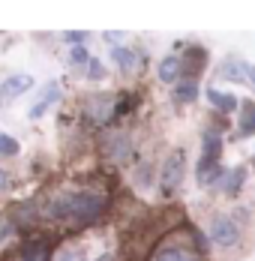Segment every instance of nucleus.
Masks as SVG:
<instances>
[{"instance_id":"20e7f679","label":"nucleus","mask_w":255,"mask_h":261,"mask_svg":"<svg viewBox=\"0 0 255 261\" xmlns=\"http://www.w3.org/2000/svg\"><path fill=\"white\" fill-rule=\"evenodd\" d=\"M237 237H240V228H237L234 219L222 216V213L213 216V222H210V240H213L216 246H234Z\"/></svg>"},{"instance_id":"4be33fe9","label":"nucleus","mask_w":255,"mask_h":261,"mask_svg":"<svg viewBox=\"0 0 255 261\" xmlns=\"http://www.w3.org/2000/svg\"><path fill=\"white\" fill-rule=\"evenodd\" d=\"M3 186H6V174H3V171H0V189H3Z\"/></svg>"},{"instance_id":"9d476101","label":"nucleus","mask_w":255,"mask_h":261,"mask_svg":"<svg viewBox=\"0 0 255 261\" xmlns=\"http://www.w3.org/2000/svg\"><path fill=\"white\" fill-rule=\"evenodd\" d=\"M207 99L216 105V108H222V111H234V108H237V96L222 93V90H216V87H210V90H207Z\"/></svg>"},{"instance_id":"9b49d317","label":"nucleus","mask_w":255,"mask_h":261,"mask_svg":"<svg viewBox=\"0 0 255 261\" xmlns=\"http://www.w3.org/2000/svg\"><path fill=\"white\" fill-rule=\"evenodd\" d=\"M111 108V96H102V99H90V117L93 120H99V123H105L108 120V111Z\"/></svg>"},{"instance_id":"7ed1b4c3","label":"nucleus","mask_w":255,"mask_h":261,"mask_svg":"<svg viewBox=\"0 0 255 261\" xmlns=\"http://www.w3.org/2000/svg\"><path fill=\"white\" fill-rule=\"evenodd\" d=\"M183 168H186V156H183V150H174L171 156L165 159V165H162V186H165V192L171 195V192H177V186L183 183Z\"/></svg>"},{"instance_id":"6e6552de","label":"nucleus","mask_w":255,"mask_h":261,"mask_svg":"<svg viewBox=\"0 0 255 261\" xmlns=\"http://www.w3.org/2000/svg\"><path fill=\"white\" fill-rule=\"evenodd\" d=\"M177 75H180V60L177 57H165L159 63V79H162V84H174Z\"/></svg>"},{"instance_id":"412c9836","label":"nucleus","mask_w":255,"mask_h":261,"mask_svg":"<svg viewBox=\"0 0 255 261\" xmlns=\"http://www.w3.org/2000/svg\"><path fill=\"white\" fill-rule=\"evenodd\" d=\"M102 75H105L102 63H96V60H90V79H102Z\"/></svg>"},{"instance_id":"f257e3e1","label":"nucleus","mask_w":255,"mask_h":261,"mask_svg":"<svg viewBox=\"0 0 255 261\" xmlns=\"http://www.w3.org/2000/svg\"><path fill=\"white\" fill-rule=\"evenodd\" d=\"M102 207H105V198H102L99 192L78 189V192H60V195H54L48 204L42 207V213L48 219H54V222H60V225L75 228V225L93 222L102 213Z\"/></svg>"},{"instance_id":"5701e85b","label":"nucleus","mask_w":255,"mask_h":261,"mask_svg":"<svg viewBox=\"0 0 255 261\" xmlns=\"http://www.w3.org/2000/svg\"><path fill=\"white\" fill-rule=\"evenodd\" d=\"M96 261H111V255H102V258H96Z\"/></svg>"},{"instance_id":"f03ea898","label":"nucleus","mask_w":255,"mask_h":261,"mask_svg":"<svg viewBox=\"0 0 255 261\" xmlns=\"http://www.w3.org/2000/svg\"><path fill=\"white\" fill-rule=\"evenodd\" d=\"M219 153H222V138L219 132L207 129L201 135V162H198V180L210 186L213 180H222L225 171L219 168Z\"/></svg>"},{"instance_id":"ddd939ff","label":"nucleus","mask_w":255,"mask_h":261,"mask_svg":"<svg viewBox=\"0 0 255 261\" xmlns=\"http://www.w3.org/2000/svg\"><path fill=\"white\" fill-rule=\"evenodd\" d=\"M21 261H45V240H33V243H27Z\"/></svg>"},{"instance_id":"1a4fd4ad","label":"nucleus","mask_w":255,"mask_h":261,"mask_svg":"<svg viewBox=\"0 0 255 261\" xmlns=\"http://www.w3.org/2000/svg\"><path fill=\"white\" fill-rule=\"evenodd\" d=\"M150 261H195V255L186 252V249H177V246H165V249H159Z\"/></svg>"},{"instance_id":"aec40b11","label":"nucleus","mask_w":255,"mask_h":261,"mask_svg":"<svg viewBox=\"0 0 255 261\" xmlns=\"http://www.w3.org/2000/svg\"><path fill=\"white\" fill-rule=\"evenodd\" d=\"M87 36H90L87 30H78V33H66V42H72V45H81V42H84Z\"/></svg>"},{"instance_id":"39448f33","label":"nucleus","mask_w":255,"mask_h":261,"mask_svg":"<svg viewBox=\"0 0 255 261\" xmlns=\"http://www.w3.org/2000/svg\"><path fill=\"white\" fill-rule=\"evenodd\" d=\"M30 87H33V79H30V75H24V72L3 79V84H0V102H12V99H18V96H21V93H27Z\"/></svg>"},{"instance_id":"2eb2a0df","label":"nucleus","mask_w":255,"mask_h":261,"mask_svg":"<svg viewBox=\"0 0 255 261\" xmlns=\"http://www.w3.org/2000/svg\"><path fill=\"white\" fill-rule=\"evenodd\" d=\"M18 141L12 138V135H6V132H0V153L3 156H18Z\"/></svg>"},{"instance_id":"dca6fc26","label":"nucleus","mask_w":255,"mask_h":261,"mask_svg":"<svg viewBox=\"0 0 255 261\" xmlns=\"http://www.w3.org/2000/svg\"><path fill=\"white\" fill-rule=\"evenodd\" d=\"M54 261H84V255H81V246H63V249L54 255Z\"/></svg>"},{"instance_id":"423d86ee","label":"nucleus","mask_w":255,"mask_h":261,"mask_svg":"<svg viewBox=\"0 0 255 261\" xmlns=\"http://www.w3.org/2000/svg\"><path fill=\"white\" fill-rule=\"evenodd\" d=\"M111 57H114V63H117V69H120V72H132V69L138 66L135 51H129V48H123V45H114Z\"/></svg>"},{"instance_id":"6ab92c4d","label":"nucleus","mask_w":255,"mask_h":261,"mask_svg":"<svg viewBox=\"0 0 255 261\" xmlns=\"http://www.w3.org/2000/svg\"><path fill=\"white\" fill-rule=\"evenodd\" d=\"M69 60H72V63H78V66L90 63V57H87V51H84V45H75V48H72V54H69Z\"/></svg>"},{"instance_id":"f3484780","label":"nucleus","mask_w":255,"mask_h":261,"mask_svg":"<svg viewBox=\"0 0 255 261\" xmlns=\"http://www.w3.org/2000/svg\"><path fill=\"white\" fill-rule=\"evenodd\" d=\"M243 177H246V171H243V168H234V171H231L228 174V186H225V192H228V195H234V192H237V189H240V183H243Z\"/></svg>"},{"instance_id":"f8f14e48","label":"nucleus","mask_w":255,"mask_h":261,"mask_svg":"<svg viewBox=\"0 0 255 261\" xmlns=\"http://www.w3.org/2000/svg\"><path fill=\"white\" fill-rule=\"evenodd\" d=\"M198 96V84L195 81H180L177 87H174V99L177 102H192Z\"/></svg>"},{"instance_id":"a211bd4d","label":"nucleus","mask_w":255,"mask_h":261,"mask_svg":"<svg viewBox=\"0 0 255 261\" xmlns=\"http://www.w3.org/2000/svg\"><path fill=\"white\" fill-rule=\"evenodd\" d=\"M126 150H129V141L123 138V135H117V138L111 141V156H114V159H123V156H126Z\"/></svg>"},{"instance_id":"4468645a","label":"nucleus","mask_w":255,"mask_h":261,"mask_svg":"<svg viewBox=\"0 0 255 261\" xmlns=\"http://www.w3.org/2000/svg\"><path fill=\"white\" fill-rule=\"evenodd\" d=\"M255 132V105L243 102V120H240V135H252Z\"/></svg>"},{"instance_id":"0eeeda50","label":"nucleus","mask_w":255,"mask_h":261,"mask_svg":"<svg viewBox=\"0 0 255 261\" xmlns=\"http://www.w3.org/2000/svg\"><path fill=\"white\" fill-rule=\"evenodd\" d=\"M57 99H60V87L51 81V87L45 90V93H42V99H39V102L30 108V117H42V114L48 111V105H51V102H57Z\"/></svg>"}]
</instances>
